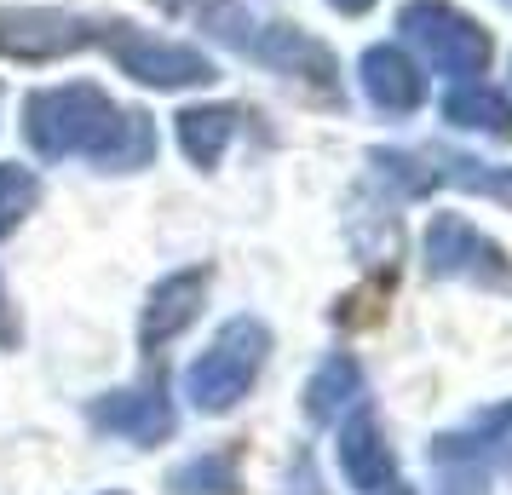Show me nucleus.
<instances>
[{"label": "nucleus", "mask_w": 512, "mask_h": 495, "mask_svg": "<svg viewBox=\"0 0 512 495\" xmlns=\"http://www.w3.org/2000/svg\"><path fill=\"white\" fill-rule=\"evenodd\" d=\"M409 24H420V47H426V58L438 64L443 75H484L489 64V35L472 18H461V12H449V6H415L409 12Z\"/></svg>", "instance_id": "f257e3e1"}, {"label": "nucleus", "mask_w": 512, "mask_h": 495, "mask_svg": "<svg viewBox=\"0 0 512 495\" xmlns=\"http://www.w3.org/2000/svg\"><path fill=\"white\" fill-rule=\"evenodd\" d=\"M254 369H259V329H236L231 340L196 369V380H190V386H196V403H202V409H225V403L254 380Z\"/></svg>", "instance_id": "f03ea898"}, {"label": "nucleus", "mask_w": 512, "mask_h": 495, "mask_svg": "<svg viewBox=\"0 0 512 495\" xmlns=\"http://www.w3.org/2000/svg\"><path fill=\"white\" fill-rule=\"evenodd\" d=\"M340 472H346L351 490H363V495H380L392 484V449H386V438H380V426L369 415H357L340 432Z\"/></svg>", "instance_id": "7ed1b4c3"}, {"label": "nucleus", "mask_w": 512, "mask_h": 495, "mask_svg": "<svg viewBox=\"0 0 512 495\" xmlns=\"http://www.w3.org/2000/svg\"><path fill=\"white\" fill-rule=\"evenodd\" d=\"M426 254L438 271H466V277H501V254L466 219H438L426 236Z\"/></svg>", "instance_id": "20e7f679"}, {"label": "nucleus", "mask_w": 512, "mask_h": 495, "mask_svg": "<svg viewBox=\"0 0 512 495\" xmlns=\"http://www.w3.org/2000/svg\"><path fill=\"white\" fill-rule=\"evenodd\" d=\"M449 121H455V127L495 133V139H512V98L484 87V81H466V87L449 93Z\"/></svg>", "instance_id": "39448f33"}, {"label": "nucleus", "mask_w": 512, "mask_h": 495, "mask_svg": "<svg viewBox=\"0 0 512 495\" xmlns=\"http://www.w3.org/2000/svg\"><path fill=\"white\" fill-rule=\"evenodd\" d=\"M374 93H380V104H397V110H409V104H415L420 98V81L409 70H403V64H397V58H374Z\"/></svg>", "instance_id": "423d86ee"}, {"label": "nucleus", "mask_w": 512, "mask_h": 495, "mask_svg": "<svg viewBox=\"0 0 512 495\" xmlns=\"http://www.w3.org/2000/svg\"><path fill=\"white\" fill-rule=\"evenodd\" d=\"M357 386L351 363H328V375L311 386V415H334V403H346V392Z\"/></svg>", "instance_id": "0eeeda50"}, {"label": "nucleus", "mask_w": 512, "mask_h": 495, "mask_svg": "<svg viewBox=\"0 0 512 495\" xmlns=\"http://www.w3.org/2000/svg\"><path fill=\"white\" fill-rule=\"evenodd\" d=\"M466 185H484V190H495V196L512 202V167H501V173H466Z\"/></svg>", "instance_id": "6e6552de"}, {"label": "nucleus", "mask_w": 512, "mask_h": 495, "mask_svg": "<svg viewBox=\"0 0 512 495\" xmlns=\"http://www.w3.org/2000/svg\"><path fill=\"white\" fill-rule=\"evenodd\" d=\"M380 495H415V490H403V484H386V490H380Z\"/></svg>", "instance_id": "1a4fd4ad"}]
</instances>
